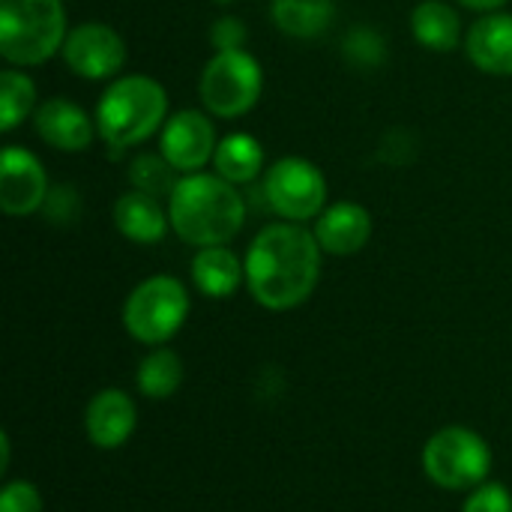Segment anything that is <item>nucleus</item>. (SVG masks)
<instances>
[{"instance_id": "f257e3e1", "label": "nucleus", "mask_w": 512, "mask_h": 512, "mask_svg": "<svg viewBox=\"0 0 512 512\" xmlns=\"http://www.w3.org/2000/svg\"><path fill=\"white\" fill-rule=\"evenodd\" d=\"M321 243L300 222H273L246 249V288L270 312L306 303L321 279Z\"/></svg>"}, {"instance_id": "f03ea898", "label": "nucleus", "mask_w": 512, "mask_h": 512, "mask_svg": "<svg viewBox=\"0 0 512 512\" xmlns=\"http://www.w3.org/2000/svg\"><path fill=\"white\" fill-rule=\"evenodd\" d=\"M168 219L189 246H228L246 225V198L219 174H180L168 198Z\"/></svg>"}, {"instance_id": "7ed1b4c3", "label": "nucleus", "mask_w": 512, "mask_h": 512, "mask_svg": "<svg viewBox=\"0 0 512 512\" xmlns=\"http://www.w3.org/2000/svg\"><path fill=\"white\" fill-rule=\"evenodd\" d=\"M168 120V93L150 75H120L96 105L99 138L111 147H135Z\"/></svg>"}, {"instance_id": "20e7f679", "label": "nucleus", "mask_w": 512, "mask_h": 512, "mask_svg": "<svg viewBox=\"0 0 512 512\" xmlns=\"http://www.w3.org/2000/svg\"><path fill=\"white\" fill-rule=\"evenodd\" d=\"M69 36L63 0H0V54L12 66H39Z\"/></svg>"}, {"instance_id": "39448f33", "label": "nucleus", "mask_w": 512, "mask_h": 512, "mask_svg": "<svg viewBox=\"0 0 512 512\" xmlns=\"http://www.w3.org/2000/svg\"><path fill=\"white\" fill-rule=\"evenodd\" d=\"M423 471L447 492H471L486 483L492 471V450L483 435L465 426H447L426 441Z\"/></svg>"}, {"instance_id": "423d86ee", "label": "nucleus", "mask_w": 512, "mask_h": 512, "mask_svg": "<svg viewBox=\"0 0 512 512\" xmlns=\"http://www.w3.org/2000/svg\"><path fill=\"white\" fill-rule=\"evenodd\" d=\"M189 318V291L174 276H150L132 288L123 306V324L135 342L165 345Z\"/></svg>"}, {"instance_id": "0eeeda50", "label": "nucleus", "mask_w": 512, "mask_h": 512, "mask_svg": "<svg viewBox=\"0 0 512 512\" xmlns=\"http://www.w3.org/2000/svg\"><path fill=\"white\" fill-rule=\"evenodd\" d=\"M264 90V72L261 63L246 51H216L198 81V93L204 108L213 117H243L249 114Z\"/></svg>"}, {"instance_id": "6e6552de", "label": "nucleus", "mask_w": 512, "mask_h": 512, "mask_svg": "<svg viewBox=\"0 0 512 512\" xmlns=\"http://www.w3.org/2000/svg\"><path fill=\"white\" fill-rule=\"evenodd\" d=\"M267 207L282 222H309L318 219L327 207V180L321 168L303 156H285L264 171L261 183Z\"/></svg>"}, {"instance_id": "1a4fd4ad", "label": "nucleus", "mask_w": 512, "mask_h": 512, "mask_svg": "<svg viewBox=\"0 0 512 512\" xmlns=\"http://www.w3.org/2000/svg\"><path fill=\"white\" fill-rule=\"evenodd\" d=\"M60 57L78 78L108 81V78L120 75V69L126 63V42L111 24L84 21L69 30Z\"/></svg>"}, {"instance_id": "9d476101", "label": "nucleus", "mask_w": 512, "mask_h": 512, "mask_svg": "<svg viewBox=\"0 0 512 512\" xmlns=\"http://www.w3.org/2000/svg\"><path fill=\"white\" fill-rule=\"evenodd\" d=\"M216 126L207 114L183 108L171 114L159 132V153L180 171V174H195L204 165L213 162L216 156Z\"/></svg>"}, {"instance_id": "9b49d317", "label": "nucleus", "mask_w": 512, "mask_h": 512, "mask_svg": "<svg viewBox=\"0 0 512 512\" xmlns=\"http://www.w3.org/2000/svg\"><path fill=\"white\" fill-rule=\"evenodd\" d=\"M48 201V174L42 162L24 147L0 153V210L6 216H30Z\"/></svg>"}, {"instance_id": "f8f14e48", "label": "nucleus", "mask_w": 512, "mask_h": 512, "mask_svg": "<svg viewBox=\"0 0 512 512\" xmlns=\"http://www.w3.org/2000/svg\"><path fill=\"white\" fill-rule=\"evenodd\" d=\"M33 126H36V135L60 153L87 150L93 144V135L99 132L90 114L63 96H51L39 102L33 111Z\"/></svg>"}, {"instance_id": "ddd939ff", "label": "nucleus", "mask_w": 512, "mask_h": 512, "mask_svg": "<svg viewBox=\"0 0 512 512\" xmlns=\"http://www.w3.org/2000/svg\"><path fill=\"white\" fill-rule=\"evenodd\" d=\"M312 231L327 255L348 258L366 249V243L372 240V216L357 201H336L321 210Z\"/></svg>"}, {"instance_id": "4468645a", "label": "nucleus", "mask_w": 512, "mask_h": 512, "mask_svg": "<svg viewBox=\"0 0 512 512\" xmlns=\"http://www.w3.org/2000/svg\"><path fill=\"white\" fill-rule=\"evenodd\" d=\"M138 426V408L132 396L123 390H102L90 399L84 414V429L93 447L99 450H117L123 447Z\"/></svg>"}, {"instance_id": "2eb2a0df", "label": "nucleus", "mask_w": 512, "mask_h": 512, "mask_svg": "<svg viewBox=\"0 0 512 512\" xmlns=\"http://www.w3.org/2000/svg\"><path fill=\"white\" fill-rule=\"evenodd\" d=\"M468 60L498 78L512 75V12H486L465 36Z\"/></svg>"}, {"instance_id": "dca6fc26", "label": "nucleus", "mask_w": 512, "mask_h": 512, "mask_svg": "<svg viewBox=\"0 0 512 512\" xmlns=\"http://www.w3.org/2000/svg\"><path fill=\"white\" fill-rule=\"evenodd\" d=\"M114 225L126 240L153 246L165 237V231L171 228V219L159 198L132 189L114 201Z\"/></svg>"}, {"instance_id": "f3484780", "label": "nucleus", "mask_w": 512, "mask_h": 512, "mask_svg": "<svg viewBox=\"0 0 512 512\" xmlns=\"http://www.w3.org/2000/svg\"><path fill=\"white\" fill-rule=\"evenodd\" d=\"M192 282L204 297L225 300L246 282V264L228 246H204L192 258Z\"/></svg>"}, {"instance_id": "a211bd4d", "label": "nucleus", "mask_w": 512, "mask_h": 512, "mask_svg": "<svg viewBox=\"0 0 512 512\" xmlns=\"http://www.w3.org/2000/svg\"><path fill=\"white\" fill-rule=\"evenodd\" d=\"M411 30L423 48L438 54L453 51L462 39L459 12L447 0H420L411 12Z\"/></svg>"}, {"instance_id": "6ab92c4d", "label": "nucleus", "mask_w": 512, "mask_h": 512, "mask_svg": "<svg viewBox=\"0 0 512 512\" xmlns=\"http://www.w3.org/2000/svg\"><path fill=\"white\" fill-rule=\"evenodd\" d=\"M213 168L222 180H228L234 186L255 183L264 174V147L249 132H231L219 141Z\"/></svg>"}, {"instance_id": "aec40b11", "label": "nucleus", "mask_w": 512, "mask_h": 512, "mask_svg": "<svg viewBox=\"0 0 512 512\" xmlns=\"http://www.w3.org/2000/svg\"><path fill=\"white\" fill-rule=\"evenodd\" d=\"M270 12L282 33L294 39H312L330 27L336 6L333 0H273Z\"/></svg>"}, {"instance_id": "412c9836", "label": "nucleus", "mask_w": 512, "mask_h": 512, "mask_svg": "<svg viewBox=\"0 0 512 512\" xmlns=\"http://www.w3.org/2000/svg\"><path fill=\"white\" fill-rule=\"evenodd\" d=\"M36 84L27 72L9 66L0 72V132L18 129L36 111Z\"/></svg>"}, {"instance_id": "4be33fe9", "label": "nucleus", "mask_w": 512, "mask_h": 512, "mask_svg": "<svg viewBox=\"0 0 512 512\" xmlns=\"http://www.w3.org/2000/svg\"><path fill=\"white\" fill-rule=\"evenodd\" d=\"M138 390L147 399H168L180 390L183 384V363L171 348H156L150 351L141 366H138Z\"/></svg>"}, {"instance_id": "5701e85b", "label": "nucleus", "mask_w": 512, "mask_h": 512, "mask_svg": "<svg viewBox=\"0 0 512 512\" xmlns=\"http://www.w3.org/2000/svg\"><path fill=\"white\" fill-rule=\"evenodd\" d=\"M174 174H180V171L162 153H141V156H135V162L129 168V183H132V189H138L144 195L168 201L180 180Z\"/></svg>"}, {"instance_id": "b1692460", "label": "nucleus", "mask_w": 512, "mask_h": 512, "mask_svg": "<svg viewBox=\"0 0 512 512\" xmlns=\"http://www.w3.org/2000/svg\"><path fill=\"white\" fill-rule=\"evenodd\" d=\"M462 512H512V495L501 483H483L471 489Z\"/></svg>"}, {"instance_id": "393cba45", "label": "nucleus", "mask_w": 512, "mask_h": 512, "mask_svg": "<svg viewBox=\"0 0 512 512\" xmlns=\"http://www.w3.org/2000/svg\"><path fill=\"white\" fill-rule=\"evenodd\" d=\"M0 512H42V495L27 480L6 483L0 492Z\"/></svg>"}, {"instance_id": "a878e982", "label": "nucleus", "mask_w": 512, "mask_h": 512, "mask_svg": "<svg viewBox=\"0 0 512 512\" xmlns=\"http://www.w3.org/2000/svg\"><path fill=\"white\" fill-rule=\"evenodd\" d=\"M246 39H249V30H246V24H243L240 18H234V15H225V18L213 21V27H210V42H213L216 51L243 48Z\"/></svg>"}, {"instance_id": "bb28decb", "label": "nucleus", "mask_w": 512, "mask_h": 512, "mask_svg": "<svg viewBox=\"0 0 512 512\" xmlns=\"http://www.w3.org/2000/svg\"><path fill=\"white\" fill-rule=\"evenodd\" d=\"M369 48H384L381 45V39L372 33V30H354L351 36H348V42H345V51H348V57H354L357 63H363V66H372V63H378V57L375 54H369Z\"/></svg>"}, {"instance_id": "cd10ccee", "label": "nucleus", "mask_w": 512, "mask_h": 512, "mask_svg": "<svg viewBox=\"0 0 512 512\" xmlns=\"http://www.w3.org/2000/svg\"><path fill=\"white\" fill-rule=\"evenodd\" d=\"M462 6H468V9H474V12H501L504 9V3L507 0H459Z\"/></svg>"}, {"instance_id": "c85d7f7f", "label": "nucleus", "mask_w": 512, "mask_h": 512, "mask_svg": "<svg viewBox=\"0 0 512 512\" xmlns=\"http://www.w3.org/2000/svg\"><path fill=\"white\" fill-rule=\"evenodd\" d=\"M0 450H3V462H0V471H6V468H9V438H6V435H0Z\"/></svg>"}]
</instances>
